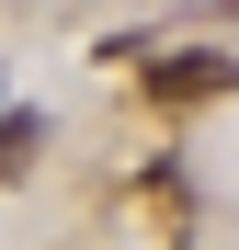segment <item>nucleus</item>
<instances>
[{
	"instance_id": "nucleus-1",
	"label": "nucleus",
	"mask_w": 239,
	"mask_h": 250,
	"mask_svg": "<svg viewBox=\"0 0 239 250\" xmlns=\"http://www.w3.org/2000/svg\"><path fill=\"white\" fill-rule=\"evenodd\" d=\"M217 91H239V57H217V46L148 57V103H217Z\"/></svg>"
},
{
	"instance_id": "nucleus-2",
	"label": "nucleus",
	"mask_w": 239,
	"mask_h": 250,
	"mask_svg": "<svg viewBox=\"0 0 239 250\" xmlns=\"http://www.w3.org/2000/svg\"><path fill=\"white\" fill-rule=\"evenodd\" d=\"M34 148H46V125L12 114V125H0V182H23V171H34Z\"/></svg>"
}]
</instances>
